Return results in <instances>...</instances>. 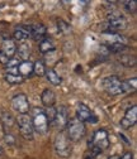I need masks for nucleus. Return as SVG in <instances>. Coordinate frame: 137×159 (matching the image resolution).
Instances as JSON below:
<instances>
[{
    "instance_id": "nucleus-1",
    "label": "nucleus",
    "mask_w": 137,
    "mask_h": 159,
    "mask_svg": "<svg viewBox=\"0 0 137 159\" xmlns=\"http://www.w3.org/2000/svg\"><path fill=\"white\" fill-rule=\"evenodd\" d=\"M86 134V129L84 123L79 121L76 117L71 119L67 121L66 125V135L70 139V142H79L85 136Z\"/></svg>"
},
{
    "instance_id": "nucleus-2",
    "label": "nucleus",
    "mask_w": 137,
    "mask_h": 159,
    "mask_svg": "<svg viewBox=\"0 0 137 159\" xmlns=\"http://www.w3.org/2000/svg\"><path fill=\"white\" fill-rule=\"evenodd\" d=\"M53 148L55 152L58 157L61 158H67L71 154V142L67 138V135L65 133H60L57 134V136L55 138V143H53Z\"/></svg>"
},
{
    "instance_id": "nucleus-3",
    "label": "nucleus",
    "mask_w": 137,
    "mask_h": 159,
    "mask_svg": "<svg viewBox=\"0 0 137 159\" xmlns=\"http://www.w3.org/2000/svg\"><path fill=\"white\" fill-rule=\"evenodd\" d=\"M127 19L118 14V13H110L108 15V19H107V23L104 24L107 28L104 29V33H113L114 30H122V29H126L127 28Z\"/></svg>"
},
{
    "instance_id": "nucleus-4",
    "label": "nucleus",
    "mask_w": 137,
    "mask_h": 159,
    "mask_svg": "<svg viewBox=\"0 0 137 159\" xmlns=\"http://www.w3.org/2000/svg\"><path fill=\"white\" fill-rule=\"evenodd\" d=\"M17 124L19 128V133L26 139V140H33V125L32 119L28 114H19L17 117Z\"/></svg>"
},
{
    "instance_id": "nucleus-5",
    "label": "nucleus",
    "mask_w": 137,
    "mask_h": 159,
    "mask_svg": "<svg viewBox=\"0 0 137 159\" xmlns=\"http://www.w3.org/2000/svg\"><path fill=\"white\" fill-rule=\"evenodd\" d=\"M32 119V125L33 130H36L38 134H46L48 131V120L46 117V114L41 109H34L33 110V117Z\"/></svg>"
},
{
    "instance_id": "nucleus-6",
    "label": "nucleus",
    "mask_w": 137,
    "mask_h": 159,
    "mask_svg": "<svg viewBox=\"0 0 137 159\" xmlns=\"http://www.w3.org/2000/svg\"><path fill=\"white\" fill-rule=\"evenodd\" d=\"M100 86L109 95H113V96L122 95V81L117 76L104 77L100 82Z\"/></svg>"
},
{
    "instance_id": "nucleus-7",
    "label": "nucleus",
    "mask_w": 137,
    "mask_h": 159,
    "mask_svg": "<svg viewBox=\"0 0 137 159\" xmlns=\"http://www.w3.org/2000/svg\"><path fill=\"white\" fill-rule=\"evenodd\" d=\"M108 145H109V142H108V133H107L104 129L98 130V131L94 134V136L91 138V140H89V147L96 148V149H99L100 152H103Z\"/></svg>"
},
{
    "instance_id": "nucleus-8",
    "label": "nucleus",
    "mask_w": 137,
    "mask_h": 159,
    "mask_svg": "<svg viewBox=\"0 0 137 159\" xmlns=\"http://www.w3.org/2000/svg\"><path fill=\"white\" fill-rule=\"evenodd\" d=\"M12 107L18 114H28L31 110L29 101L24 93H18L12 98Z\"/></svg>"
},
{
    "instance_id": "nucleus-9",
    "label": "nucleus",
    "mask_w": 137,
    "mask_h": 159,
    "mask_svg": "<svg viewBox=\"0 0 137 159\" xmlns=\"http://www.w3.org/2000/svg\"><path fill=\"white\" fill-rule=\"evenodd\" d=\"M76 119L81 123H90V124L98 123V117L84 104H79L76 106Z\"/></svg>"
},
{
    "instance_id": "nucleus-10",
    "label": "nucleus",
    "mask_w": 137,
    "mask_h": 159,
    "mask_svg": "<svg viewBox=\"0 0 137 159\" xmlns=\"http://www.w3.org/2000/svg\"><path fill=\"white\" fill-rule=\"evenodd\" d=\"M67 121H69V117H67V109L61 105L60 107L56 109V112H55V117H53V121H52V125L55 128H57L58 130H62L64 128H66L67 125Z\"/></svg>"
},
{
    "instance_id": "nucleus-11",
    "label": "nucleus",
    "mask_w": 137,
    "mask_h": 159,
    "mask_svg": "<svg viewBox=\"0 0 137 159\" xmlns=\"http://www.w3.org/2000/svg\"><path fill=\"white\" fill-rule=\"evenodd\" d=\"M136 121H137V107L132 106L126 111L123 119L121 120V126L123 129H130L136 124Z\"/></svg>"
},
{
    "instance_id": "nucleus-12",
    "label": "nucleus",
    "mask_w": 137,
    "mask_h": 159,
    "mask_svg": "<svg viewBox=\"0 0 137 159\" xmlns=\"http://www.w3.org/2000/svg\"><path fill=\"white\" fill-rule=\"evenodd\" d=\"M17 41H26L31 38V27L29 25H18L13 33Z\"/></svg>"
},
{
    "instance_id": "nucleus-13",
    "label": "nucleus",
    "mask_w": 137,
    "mask_h": 159,
    "mask_svg": "<svg viewBox=\"0 0 137 159\" xmlns=\"http://www.w3.org/2000/svg\"><path fill=\"white\" fill-rule=\"evenodd\" d=\"M18 75L21 76L23 80L31 77L33 75V63L29 62V61L21 62L19 66H18Z\"/></svg>"
},
{
    "instance_id": "nucleus-14",
    "label": "nucleus",
    "mask_w": 137,
    "mask_h": 159,
    "mask_svg": "<svg viewBox=\"0 0 137 159\" xmlns=\"http://www.w3.org/2000/svg\"><path fill=\"white\" fill-rule=\"evenodd\" d=\"M41 101H42V104L46 107H52L55 105V102H56V95H55V92L52 90H50V89L43 90V92L41 95Z\"/></svg>"
},
{
    "instance_id": "nucleus-15",
    "label": "nucleus",
    "mask_w": 137,
    "mask_h": 159,
    "mask_svg": "<svg viewBox=\"0 0 137 159\" xmlns=\"http://www.w3.org/2000/svg\"><path fill=\"white\" fill-rule=\"evenodd\" d=\"M2 52L8 57V58H13V56L17 52V47H15V43L12 39H5L2 44Z\"/></svg>"
},
{
    "instance_id": "nucleus-16",
    "label": "nucleus",
    "mask_w": 137,
    "mask_h": 159,
    "mask_svg": "<svg viewBox=\"0 0 137 159\" xmlns=\"http://www.w3.org/2000/svg\"><path fill=\"white\" fill-rule=\"evenodd\" d=\"M29 27H31V37L33 39H42L46 35L47 29L43 24H33Z\"/></svg>"
},
{
    "instance_id": "nucleus-17",
    "label": "nucleus",
    "mask_w": 137,
    "mask_h": 159,
    "mask_svg": "<svg viewBox=\"0 0 137 159\" xmlns=\"http://www.w3.org/2000/svg\"><path fill=\"white\" fill-rule=\"evenodd\" d=\"M0 121L3 123V125L5 128H13V125L15 123L13 115L7 110H0Z\"/></svg>"
},
{
    "instance_id": "nucleus-18",
    "label": "nucleus",
    "mask_w": 137,
    "mask_h": 159,
    "mask_svg": "<svg viewBox=\"0 0 137 159\" xmlns=\"http://www.w3.org/2000/svg\"><path fill=\"white\" fill-rule=\"evenodd\" d=\"M45 76H46V78H47V81H48L50 84L55 85V86L60 85V84L62 82V78H61L60 76H58V75L56 73V71H55V70H52V68H48V70H46V72H45Z\"/></svg>"
},
{
    "instance_id": "nucleus-19",
    "label": "nucleus",
    "mask_w": 137,
    "mask_h": 159,
    "mask_svg": "<svg viewBox=\"0 0 137 159\" xmlns=\"http://www.w3.org/2000/svg\"><path fill=\"white\" fill-rule=\"evenodd\" d=\"M17 52H18V56H19V58L22 59V62H24V61H28L29 54H31V47H29V44H28V43L23 42L21 46H19V48L17 49Z\"/></svg>"
},
{
    "instance_id": "nucleus-20",
    "label": "nucleus",
    "mask_w": 137,
    "mask_h": 159,
    "mask_svg": "<svg viewBox=\"0 0 137 159\" xmlns=\"http://www.w3.org/2000/svg\"><path fill=\"white\" fill-rule=\"evenodd\" d=\"M38 49H40L41 53H48V52L55 51V44L50 39H43L40 43V46H38Z\"/></svg>"
},
{
    "instance_id": "nucleus-21",
    "label": "nucleus",
    "mask_w": 137,
    "mask_h": 159,
    "mask_svg": "<svg viewBox=\"0 0 137 159\" xmlns=\"http://www.w3.org/2000/svg\"><path fill=\"white\" fill-rule=\"evenodd\" d=\"M136 90V78L122 81V93H130Z\"/></svg>"
},
{
    "instance_id": "nucleus-22",
    "label": "nucleus",
    "mask_w": 137,
    "mask_h": 159,
    "mask_svg": "<svg viewBox=\"0 0 137 159\" xmlns=\"http://www.w3.org/2000/svg\"><path fill=\"white\" fill-rule=\"evenodd\" d=\"M45 72H46V67L42 61H36L33 63V73L36 76L42 77V76H45Z\"/></svg>"
},
{
    "instance_id": "nucleus-23",
    "label": "nucleus",
    "mask_w": 137,
    "mask_h": 159,
    "mask_svg": "<svg viewBox=\"0 0 137 159\" xmlns=\"http://www.w3.org/2000/svg\"><path fill=\"white\" fill-rule=\"evenodd\" d=\"M4 77H5V81L8 84H12V85H18V84L23 82V78L19 75H13V73H7L5 72Z\"/></svg>"
},
{
    "instance_id": "nucleus-24",
    "label": "nucleus",
    "mask_w": 137,
    "mask_h": 159,
    "mask_svg": "<svg viewBox=\"0 0 137 159\" xmlns=\"http://www.w3.org/2000/svg\"><path fill=\"white\" fill-rule=\"evenodd\" d=\"M120 62H121L125 67H128V68L136 66V59H135V57H132V56H122V57L120 58Z\"/></svg>"
},
{
    "instance_id": "nucleus-25",
    "label": "nucleus",
    "mask_w": 137,
    "mask_h": 159,
    "mask_svg": "<svg viewBox=\"0 0 137 159\" xmlns=\"http://www.w3.org/2000/svg\"><path fill=\"white\" fill-rule=\"evenodd\" d=\"M126 48H127V46L126 44H122V43H108V46H107V49L109 52H113V53L123 52Z\"/></svg>"
},
{
    "instance_id": "nucleus-26",
    "label": "nucleus",
    "mask_w": 137,
    "mask_h": 159,
    "mask_svg": "<svg viewBox=\"0 0 137 159\" xmlns=\"http://www.w3.org/2000/svg\"><path fill=\"white\" fill-rule=\"evenodd\" d=\"M57 29H58V32H61L62 34H67V33H70L71 27H70L69 23L62 20V19H57Z\"/></svg>"
},
{
    "instance_id": "nucleus-27",
    "label": "nucleus",
    "mask_w": 137,
    "mask_h": 159,
    "mask_svg": "<svg viewBox=\"0 0 137 159\" xmlns=\"http://www.w3.org/2000/svg\"><path fill=\"white\" fill-rule=\"evenodd\" d=\"M122 5L125 7V9L128 13H135L136 11V8H137V3L135 2V0H131V2H123Z\"/></svg>"
},
{
    "instance_id": "nucleus-28",
    "label": "nucleus",
    "mask_w": 137,
    "mask_h": 159,
    "mask_svg": "<svg viewBox=\"0 0 137 159\" xmlns=\"http://www.w3.org/2000/svg\"><path fill=\"white\" fill-rule=\"evenodd\" d=\"M4 140L8 145H14L15 144V138L13 134H9V133H5L4 134Z\"/></svg>"
},
{
    "instance_id": "nucleus-29",
    "label": "nucleus",
    "mask_w": 137,
    "mask_h": 159,
    "mask_svg": "<svg viewBox=\"0 0 137 159\" xmlns=\"http://www.w3.org/2000/svg\"><path fill=\"white\" fill-rule=\"evenodd\" d=\"M19 63H21V62H19V59H17V58H10L5 66H7V68H15V67L19 66Z\"/></svg>"
},
{
    "instance_id": "nucleus-30",
    "label": "nucleus",
    "mask_w": 137,
    "mask_h": 159,
    "mask_svg": "<svg viewBox=\"0 0 137 159\" xmlns=\"http://www.w3.org/2000/svg\"><path fill=\"white\" fill-rule=\"evenodd\" d=\"M10 58H8L2 51H0V63H3V65H7L8 63V61H9Z\"/></svg>"
},
{
    "instance_id": "nucleus-31",
    "label": "nucleus",
    "mask_w": 137,
    "mask_h": 159,
    "mask_svg": "<svg viewBox=\"0 0 137 159\" xmlns=\"http://www.w3.org/2000/svg\"><path fill=\"white\" fill-rule=\"evenodd\" d=\"M120 159H133V154H132L131 152H127V153H125Z\"/></svg>"
},
{
    "instance_id": "nucleus-32",
    "label": "nucleus",
    "mask_w": 137,
    "mask_h": 159,
    "mask_svg": "<svg viewBox=\"0 0 137 159\" xmlns=\"http://www.w3.org/2000/svg\"><path fill=\"white\" fill-rule=\"evenodd\" d=\"M120 136H121V138L123 139V140H125V142H126L127 144H130V140H128V139H127V138H126V136H125L123 134H121V133H120Z\"/></svg>"
},
{
    "instance_id": "nucleus-33",
    "label": "nucleus",
    "mask_w": 137,
    "mask_h": 159,
    "mask_svg": "<svg viewBox=\"0 0 137 159\" xmlns=\"http://www.w3.org/2000/svg\"><path fill=\"white\" fill-rule=\"evenodd\" d=\"M108 159H120L118 157H117V155H113V157H109Z\"/></svg>"
},
{
    "instance_id": "nucleus-34",
    "label": "nucleus",
    "mask_w": 137,
    "mask_h": 159,
    "mask_svg": "<svg viewBox=\"0 0 137 159\" xmlns=\"http://www.w3.org/2000/svg\"><path fill=\"white\" fill-rule=\"evenodd\" d=\"M3 153H4V150H3V148L0 147V155H3Z\"/></svg>"
}]
</instances>
